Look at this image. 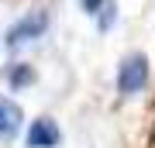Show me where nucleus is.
<instances>
[{
  "mask_svg": "<svg viewBox=\"0 0 155 148\" xmlns=\"http://www.w3.org/2000/svg\"><path fill=\"white\" fill-rule=\"evenodd\" d=\"M24 141H28V148H55L62 141V131H59V124L52 117H38V121H31Z\"/></svg>",
  "mask_w": 155,
  "mask_h": 148,
  "instance_id": "obj_3",
  "label": "nucleus"
},
{
  "mask_svg": "<svg viewBox=\"0 0 155 148\" xmlns=\"http://www.w3.org/2000/svg\"><path fill=\"white\" fill-rule=\"evenodd\" d=\"M4 76H7V83H11V86H28V83H31V69L24 66V62H17V66H11Z\"/></svg>",
  "mask_w": 155,
  "mask_h": 148,
  "instance_id": "obj_5",
  "label": "nucleus"
},
{
  "mask_svg": "<svg viewBox=\"0 0 155 148\" xmlns=\"http://www.w3.org/2000/svg\"><path fill=\"white\" fill-rule=\"evenodd\" d=\"M107 0H83V11L86 14H100V11H110V7H104Z\"/></svg>",
  "mask_w": 155,
  "mask_h": 148,
  "instance_id": "obj_6",
  "label": "nucleus"
},
{
  "mask_svg": "<svg viewBox=\"0 0 155 148\" xmlns=\"http://www.w3.org/2000/svg\"><path fill=\"white\" fill-rule=\"evenodd\" d=\"M45 28H48V17H45L41 11H31V14H24L21 21H14L11 28H7V38L4 41H7V48H21V45L41 38Z\"/></svg>",
  "mask_w": 155,
  "mask_h": 148,
  "instance_id": "obj_2",
  "label": "nucleus"
},
{
  "mask_svg": "<svg viewBox=\"0 0 155 148\" xmlns=\"http://www.w3.org/2000/svg\"><path fill=\"white\" fill-rule=\"evenodd\" d=\"M145 83H148V55H141V52L124 55L121 66H117V93L131 97V93H138Z\"/></svg>",
  "mask_w": 155,
  "mask_h": 148,
  "instance_id": "obj_1",
  "label": "nucleus"
},
{
  "mask_svg": "<svg viewBox=\"0 0 155 148\" xmlns=\"http://www.w3.org/2000/svg\"><path fill=\"white\" fill-rule=\"evenodd\" d=\"M21 121H24L21 107H17L14 100L0 97V138H11V134H17V127H21Z\"/></svg>",
  "mask_w": 155,
  "mask_h": 148,
  "instance_id": "obj_4",
  "label": "nucleus"
}]
</instances>
